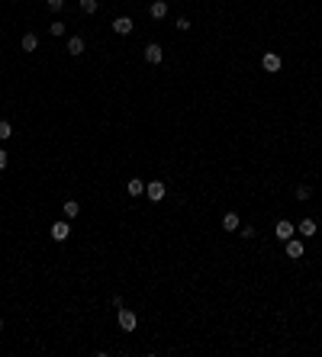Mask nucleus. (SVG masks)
I'll list each match as a JSON object with an SVG mask.
<instances>
[{"mask_svg": "<svg viewBox=\"0 0 322 357\" xmlns=\"http://www.w3.org/2000/svg\"><path fill=\"white\" fill-rule=\"evenodd\" d=\"M164 193H168L164 180H148V184H145V196H148L152 203H161V200H164Z\"/></svg>", "mask_w": 322, "mask_h": 357, "instance_id": "obj_1", "label": "nucleus"}, {"mask_svg": "<svg viewBox=\"0 0 322 357\" xmlns=\"http://www.w3.org/2000/svg\"><path fill=\"white\" fill-rule=\"evenodd\" d=\"M148 16H152V20H164V16H168V3H164V0H152Z\"/></svg>", "mask_w": 322, "mask_h": 357, "instance_id": "obj_8", "label": "nucleus"}, {"mask_svg": "<svg viewBox=\"0 0 322 357\" xmlns=\"http://www.w3.org/2000/svg\"><path fill=\"white\" fill-rule=\"evenodd\" d=\"M81 13H97V0H81Z\"/></svg>", "mask_w": 322, "mask_h": 357, "instance_id": "obj_18", "label": "nucleus"}, {"mask_svg": "<svg viewBox=\"0 0 322 357\" xmlns=\"http://www.w3.org/2000/svg\"><path fill=\"white\" fill-rule=\"evenodd\" d=\"M284 248H287V257H303V251H306L299 238H287V241H284Z\"/></svg>", "mask_w": 322, "mask_h": 357, "instance_id": "obj_7", "label": "nucleus"}, {"mask_svg": "<svg viewBox=\"0 0 322 357\" xmlns=\"http://www.w3.org/2000/svg\"><path fill=\"white\" fill-rule=\"evenodd\" d=\"M309 196H313V187H309V184H299L297 187V200H309Z\"/></svg>", "mask_w": 322, "mask_h": 357, "instance_id": "obj_17", "label": "nucleus"}, {"mask_svg": "<svg viewBox=\"0 0 322 357\" xmlns=\"http://www.w3.org/2000/svg\"><path fill=\"white\" fill-rule=\"evenodd\" d=\"M280 64H284V62H280V55H277V52H264V58H261V68L271 71V74H277Z\"/></svg>", "mask_w": 322, "mask_h": 357, "instance_id": "obj_3", "label": "nucleus"}, {"mask_svg": "<svg viewBox=\"0 0 322 357\" xmlns=\"http://www.w3.org/2000/svg\"><path fill=\"white\" fill-rule=\"evenodd\" d=\"M71 235V225L68 222H52V238L55 241H65Z\"/></svg>", "mask_w": 322, "mask_h": 357, "instance_id": "obj_9", "label": "nucleus"}, {"mask_svg": "<svg viewBox=\"0 0 322 357\" xmlns=\"http://www.w3.org/2000/svg\"><path fill=\"white\" fill-rule=\"evenodd\" d=\"M293 232H297V225H293V222H290V219H280V222H277V225H274V235H277V238H280V241H287V238H293Z\"/></svg>", "mask_w": 322, "mask_h": 357, "instance_id": "obj_2", "label": "nucleus"}, {"mask_svg": "<svg viewBox=\"0 0 322 357\" xmlns=\"http://www.w3.org/2000/svg\"><path fill=\"white\" fill-rule=\"evenodd\" d=\"M68 55H84V36H71L68 39Z\"/></svg>", "mask_w": 322, "mask_h": 357, "instance_id": "obj_11", "label": "nucleus"}, {"mask_svg": "<svg viewBox=\"0 0 322 357\" xmlns=\"http://www.w3.org/2000/svg\"><path fill=\"white\" fill-rule=\"evenodd\" d=\"M126 190H129V196H142V193H145V180L132 177L129 184H126Z\"/></svg>", "mask_w": 322, "mask_h": 357, "instance_id": "obj_12", "label": "nucleus"}, {"mask_svg": "<svg viewBox=\"0 0 322 357\" xmlns=\"http://www.w3.org/2000/svg\"><path fill=\"white\" fill-rule=\"evenodd\" d=\"M177 29H181V32H187V29H190V20H187V16H181V20H177Z\"/></svg>", "mask_w": 322, "mask_h": 357, "instance_id": "obj_21", "label": "nucleus"}, {"mask_svg": "<svg viewBox=\"0 0 322 357\" xmlns=\"http://www.w3.org/2000/svg\"><path fill=\"white\" fill-rule=\"evenodd\" d=\"M297 232L303 235V238H313V235H316V219H309V216H306L303 222L297 225Z\"/></svg>", "mask_w": 322, "mask_h": 357, "instance_id": "obj_10", "label": "nucleus"}, {"mask_svg": "<svg viewBox=\"0 0 322 357\" xmlns=\"http://www.w3.org/2000/svg\"><path fill=\"white\" fill-rule=\"evenodd\" d=\"M136 325H138L136 312L132 309H119V328H123V332H136Z\"/></svg>", "mask_w": 322, "mask_h": 357, "instance_id": "obj_4", "label": "nucleus"}, {"mask_svg": "<svg viewBox=\"0 0 322 357\" xmlns=\"http://www.w3.org/2000/svg\"><path fill=\"white\" fill-rule=\"evenodd\" d=\"M20 45H23V52H36V48H39V36H36V32H26Z\"/></svg>", "mask_w": 322, "mask_h": 357, "instance_id": "obj_13", "label": "nucleus"}, {"mask_svg": "<svg viewBox=\"0 0 322 357\" xmlns=\"http://www.w3.org/2000/svg\"><path fill=\"white\" fill-rule=\"evenodd\" d=\"M223 229L226 232H238V212H226L223 216Z\"/></svg>", "mask_w": 322, "mask_h": 357, "instance_id": "obj_14", "label": "nucleus"}, {"mask_svg": "<svg viewBox=\"0 0 322 357\" xmlns=\"http://www.w3.org/2000/svg\"><path fill=\"white\" fill-rule=\"evenodd\" d=\"M0 328H3V322H0Z\"/></svg>", "mask_w": 322, "mask_h": 357, "instance_id": "obj_24", "label": "nucleus"}, {"mask_svg": "<svg viewBox=\"0 0 322 357\" xmlns=\"http://www.w3.org/2000/svg\"><path fill=\"white\" fill-rule=\"evenodd\" d=\"M62 210H65V216H68V219H74V216H81V203H77V200H65Z\"/></svg>", "mask_w": 322, "mask_h": 357, "instance_id": "obj_15", "label": "nucleus"}, {"mask_svg": "<svg viewBox=\"0 0 322 357\" xmlns=\"http://www.w3.org/2000/svg\"><path fill=\"white\" fill-rule=\"evenodd\" d=\"M3 168H7V151L0 148V171H3Z\"/></svg>", "mask_w": 322, "mask_h": 357, "instance_id": "obj_23", "label": "nucleus"}, {"mask_svg": "<svg viewBox=\"0 0 322 357\" xmlns=\"http://www.w3.org/2000/svg\"><path fill=\"white\" fill-rule=\"evenodd\" d=\"M132 29H136V23H132L129 16H116V20H113V32H116V36H129Z\"/></svg>", "mask_w": 322, "mask_h": 357, "instance_id": "obj_5", "label": "nucleus"}, {"mask_svg": "<svg viewBox=\"0 0 322 357\" xmlns=\"http://www.w3.org/2000/svg\"><path fill=\"white\" fill-rule=\"evenodd\" d=\"M46 7L52 10V13H62V7H65V0H46Z\"/></svg>", "mask_w": 322, "mask_h": 357, "instance_id": "obj_20", "label": "nucleus"}, {"mask_svg": "<svg viewBox=\"0 0 322 357\" xmlns=\"http://www.w3.org/2000/svg\"><path fill=\"white\" fill-rule=\"evenodd\" d=\"M10 135H13V126H10L7 119H0V142H7Z\"/></svg>", "mask_w": 322, "mask_h": 357, "instance_id": "obj_16", "label": "nucleus"}, {"mask_svg": "<svg viewBox=\"0 0 322 357\" xmlns=\"http://www.w3.org/2000/svg\"><path fill=\"white\" fill-rule=\"evenodd\" d=\"M48 32H52L55 39H58V36H65V23H62V20H55V23L48 26Z\"/></svg>", "mask_w": 322, "mask_h": 357, "instance_id": "obj_19", "label": "nucleus"}, {"mask_svg": "<svg viewBox=\"0 0 322 357\" xmlns=\"http://www.w3.org/2000/svg\"><path fill=\"white\" fill-rule=\"evenodd\" d=\"M238 235H242V238H254V235H258V232H254L252 225H242V232H238Z\"/></svg>", "mask_w": 322, "mask_h": 357, "instance_id": "obj_22", "label": "nucleus"}, {"mask_svg": "<svg viewBox=\"0 0 322 357\" xmlns=\"http://www.w3.org/2000/svg\"><path fill=\"white\" fill-rule=\"evenodd\" d=\"M161 58H164L161 45H158V42H148V45H145V62L148 64H161Z\"/></svg>", "mask_w": 322, "mask_h": 357, "instance_id": "obj_6", "label": "nucleus"}]
</instances>
